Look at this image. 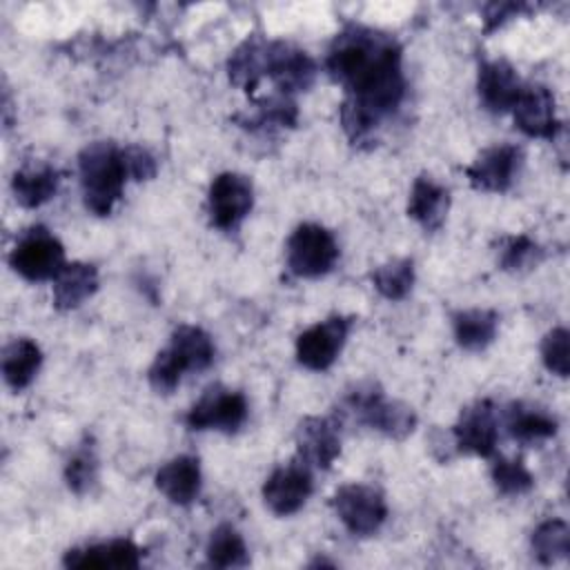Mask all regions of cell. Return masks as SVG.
<instances>
[{"instance_id": "cell-7", "label": "cell", "mask_w": 570, "mask_h": 570, "mask_svg": "<svg viewBox=\"0 0 570 570\" xmlns=\"http://www.w3.org/2000/svg\"><path fill=\"white\" fill-rule=\"evenodd\" d=\"M245 419H247L245 396L236 390L212 385L189 407L185 423L191 430H218V432L232 434L245 423Z\"/></svg>"}, {"instance_id": "cell-19", "label": "cell", "mask_w": 570, "mask_h": 570, "mask_svg": "<svg viewBox=\"0 0 570 570\" xmlns=\"http://www.w3.org/2000/svg\"><path fill=\"white\" fill-rule=\"evenodd\" d=\"M450 209V191L430 176H419L412 183L407 216L414 218L423 229L434 232L443 225Z\"/></svg>"}, {"instance_id": "cell-11", "label": "cell", "mask_w": 570, "mask_h": 570, "mask_svg": "<svg viewBox=\"0 0 570 570\" xmlns=\"http://www.w3.org/2000/svg\"><path fill=\"white\" fill-rule=\"evenodd\" d=\"M497 414L490 401H476L468 405L452 428L454 445L465 454L492 456L497 450Z\"/></svg>"}, {"instance_id": "cell-25", "label": "cell", "mask_w": 570, "mask_h": 570, "mask_svg": "<svg viewBox=\"0 0 570 570\" xmlns=\"http://www.w3.org/2000/svg\"><path fill=\"white\" fill-rule=\"evenodd\" d=\"M265 56H267V40L258 36H249L229 58L227 71L229 80L245 91H252L258 80L265 76Z\"/></svg>"}, {"instance_id": "cell-17", "label": "cell", "mask_w": 570, "mask_h": 570, "mask_svg": "<svg viewBox=\"0 0 570 570\" xmlns=\"http://www.w3.org/2000/svg\"><path fill=\"white\" fill-rule=\"evenodd\" d=\"M67 568H138L140 548L131 539H111L65 552Z\"/></svg>"}, {"instance_id": "cell-26", "label": "cell", "mask_w": 570, "mask_h": 570, "mask_svg": "<svg viewBox=\"0 0 570 570\" xmlns=\"http://www.w3.org/2000/svg\"><path fill=\"white\" fill-rule=\"evenodd\" d=\"M11 189L16 200L22 207H40L42 203H47L56 189H58V171L49 165H40V167H24L18 169L13 174L11 180Z\"/></svg>"}, {"instance_id": "cell-12", "label": "cell", "mask_w": 570, "mask_h": 570, "mask_svg": "<svg viewBox=\"0 0 570 570\" xmlns=\"http://www.w3.org/2000/svg\"><path fill=\"white\" fill-rule=\"evenodd\" d=\"M265 76H269L283 94L305 91L316 78L314 60L289 42H267Z\"/></svg>"}, {"instance_id": "cell-4", "label": "cell", "mask_w": 570, "mask_h": 570, "mask_svg": "<svg viewBox=\"0 0 570 570\" xmlns=\"http://www.w3.org/2000/svg\"><path fill=\"white\" fill-rule=\"evenodd\" d=\"M338 258V245L334 236L316 225L303 223L287 238V267L303 278H316L327 274Z\"/></svg>"}, {"instance_id": "cell-15", "label": "cell", "mask_w": 570, "mask_h": 570, "mask_svg": "<svg viewBox=\"0 0 570 570\" xmlns=\"http://www.w3.org/2000/svg\"><path fill=\"white\" fill-rule=\"evenodd\" d=\"M298 459L307 465L330 468L341 452V434L332 419L305 416L296 428Z\"/></svg>"}, {"instance_id": "cell-29", "label": "cell", "mask_w": 570, "mask_h": 570, "mask_svg": "<svg viewBox=\"0 0 570 570\" xmlns=\"http://www.w3.org/2000/svg\"><path fill=\"white\" fill-rule=\"evenodd\" d=\"M376 292L390 301H401L414 285V263L410 258H392L372 272Z\"/></svg>"}, {"instance_id": "cell-6", "label": "cell", "mask_w": 570, "mask_h": 570, "mask_svg": "<svg viewBox=\"0 0 570 570\" xmlns=\"http://www.w3.org/2000/svg\"><path fill=\"white\" fill-rule=\"evenodd\" d=\"M332 503L341 523L356 537L374 534L387 517V505L383 494L372 485H363V483L341 485L334 492Z\"/></svg>"}, {"instance_id": "cell-28", "label": "cell", "mask_w": 570, "mask_h": 570, "mask_svg": "<svg viewBox=\"0 0 570 570\" xmlns=\"http://www.w3.org/2000/svg\"><path fill=\"white\" fill-rule=\"evenodd\" d=\"M532 554L541 563H557L570 552V528L561 519H548L532 532Z\"/></svg>"}, {"instance_id": "cell-35", "label": "cell", "mask_w": 570, "mask_h": 570, "mask_svg": "<svg viewBox=\"0 0 570 570\" xmlns=\"http://www.w3.org/2000/svg\"><path fill=\"white\" fill-rule=\"evenodd\" d=\"M122 160H125L127 178L149 180L156 174V160L145 147H138V145L122 147Z\"/></svg>"}, {"instance_id": "cell-22", "label": "cell", "mask_w": 570, "mask_h": 570, "mask_svg": "<svg viewBox=\"0 0 570 570\" xmlns=\"http://www.w3.org/2000/svg\"><path fill=\"white\" fill-rule=\"evenodd\" d=\"M42 363L40 347L27 338H13L2 350V376L11 390H24L38 374Z\"/></svg>"}, {"instance_id": "cell-30", "label": "cell", "mask_w": 570, "mask_h": 570, "mask_svg": "<svg viewBox=\"0 0 570 570\" xmlns=\"http://www.w3.org/2000/svg\"><path fill=\"white\" fill-rule=\"evenodd\" d=\"M499 247V263L505 272H528L543 258L541 247L528 236H508Z\"/></svg>"}, {"instance_id": "cell-8", "label": "cell", "mask_w": 570, "mask_h": 570, "mask_svg": "<svg viewBox=\"0 0 570 570\" xmlns=\"http://www.w3.org/2000/svg\"><path fill=\"white\" fill-rule=\"evenodd\" d=\"M254 205L252 180L236 171L218 174L207 191L209 220L218 229H234Z\"/></svg>"}, {"instance_id": "cell-13", "label": "cell", "mask_w": 570, "mask_h": 570, "mask_svg": "<svg viewBox=\"0 0 570 570\" xmlns=\"http://www.w3.org/2000/svg\"><path fill=\"white\" fill-rule=\"evenodd\" d=\"M521 149L517 145H494L483 149L465 169L472 187L483 191H505L521 167Z\"/></svg>"}, {"instance_id": "cell-16", "label": "cell", "mask_w": 570, "mask_h": 570, "mask_svg": "<svg viewBox=\"0 0 570 570\" xmlns=\"http://www.w3.org/2000/svg\"><path fill=\"white\" fill-rule=\"evenodd\" d=\"M476 89H479V98L485 109H490L494 114H503V111L512 109L523 85H521L514 67L508 60L499 58V60L481 62Z\"/></svg>"}, {"instance_id": "cell-34", "label": "cell", "mask_w": 570, "mask_h": 570, "mask_svg": "<svg viewBox=\"0 0 570 570\" xmlns=\"http://www.w3.org/2000/svg\"><path fill=\"white\" fill-rule=\"evenodd\" d=\"M183 367L178 365V361L171 356V352L165 347L156 354L154 363L149 365V372H147V379H149V385L158 392V394H171L176 390V385L180 383V376H183Z\"/></svg>"}, {"instance_id": "cell-14", "label": "cell", "mask_w": 570, "mask_h": 570, "mask_svg": "<svg viewBox=\"0 0 570 570\" xmlns=\"http://www.w3.org/2000/svg\"><path fill=\"white\" fill-rule=\"evenodd\" d=\"M510 111L514 114L517 127L525 136L552 140L561 131V122L554 114V96L543 85L523 87Z\"/></svg>"}, {"instance_id": "cell-33", "label": "cell", "mask_w": 570, "mask_h": 570, "mask_svg": "<svg viewBox=\"0 0 570 570\" xmlns=\"http://www.w3.org/2000/svg\"><path fill=\"white\" fill-rule=\"evenodd\" d=\"M541 358L543 365L557 374L568 376L570 372V332L566 327L550 330L541 341Z\"/></svg>"}, {"instance_id": "cell-20", "label": "cell", "mask_w": 570, "mask_h": 570, "mask_svg": "<svg viewBox=\"0 0 570 570\" xmlns=\"http://www.w3.org/2000/svg\"><path fill=\"white\" fill-rule=\"evenodd\" d=\"M98 289V272L89 263H65L53 278V305L62 312L76 309Z\"/></svg>"}, {"instance_id": "cell-5", "label": "cell", "mask_w": 570, "mask_h": 570, "mask_svg": "<svg viewBox=\"0 0 570 570\" xmlns=\"http://www.w3.org/2000/svg\"><path fill=\"white\" fill-rule=\"evenodd\" d=\"M347 405L358 421L390 439H405L416 425V414L410 405L385 399L381 390H374V385L352 392L347 396Z\"/></svg>"}, {"instance_id": "cell-31", "label": "cell", "mask_w": 570, "mask_h": 570, "mask_svg": "<svg viewBox=\"0 0 570 570\" xmlns=\"http://www.w3.org/2000/svg\"><path fill=\"white\" fill-rule=\"evenodd\" d=\"M65 479L69 490H73L76 494H85L87 490H91L98 479V459L91 443H80V448L71 454L65 468Z\"/></svg>"}, {"instance_id": "cell-10", "label": "cell", "mask_w": 570, "mask_h": 570, "mask_svg": "<svg viewBox=\"0 0 570 570\" xmlns=\"http://www.w3.org/2000/svg\"><path fill=\"white\" fill-rule=\"evenodd\" d=\"M350 318L330 316L312 327H307L296 338V358L307 370H327L343 350V343L350 332Z\"/></svg>"}, {"instance_id": "cell-36", "label": "cell", "mask_w": 570, "mask_h": 570, "mask_svg": "<svg viewBox=\"0 0 570 570\" xmlns=\"http://www.w3.org/2000/svg\"><path fill=\"white\" fill-rule=\"evenodd\" d=\"M514 11H519V4H488L485 7V29H494V27H499L501 22H505L508 20V16L510 13H514Z\"/></svg>"}, {"instance_id": "cell-23", "label": "cell", "mask_w": 570, "mask_h": 570, "mask_svg": "<svg viewBox=\"0 0 570 570\" xmlns=\"http://www.w3.org/2000/svg\"><path fill=\"white\" fill-rule=\"evenodd\" d=\"M505 428L521 443H539L557 434L554 416L530 403H512L505 410Z\"/></svg>"}, {"instance_id": "cell-9", "label": "cell", "mask_w": 570, "mask_h": 570, "mask_svg": "<svg viewBox=\"0 0 570 570\" xmlns=\"http://www.w3.org/2000/svg\"><path fill=\"white\" fill-rule=\"evenodd\" d=\"M309 494L312 472L303 459H294L289 463L278 465L263 485V501L278 517L298 512Z\"/></svg>"}, {"instance_id": "cell-2", "label": "cell", "mask_w": 570, "mask_h": 570, "mask_svg": "<svg viewBox=\"0 0 570 570\" xmlns=\"http://www.w3.org/2000/svg\"><path fill=\"white\" fill-rule=\"evenodd\" d=\"M78 171L87 209L96 216H107L127 180L122 149L109 140L89 142L78 156Z\"/></svg>"}, {"instance_id": "cell-32", "label": "cell", "mask_w": 570, "mask_h": 570, "mask_svg": "<svg viewBox=\"0 0 570 570\" xmlns=\"http://www.w3.org/2000/svg\"><path fill=\"white\" fill-rule=\"evenodd\" d=\"M490 474H492L497 490L505 497H519V494L528 492L534 483L530 470L523 465L521 459L499 456V459H494Z\"/></svg>"}, {"instance_id": "cell-27", "label": "cell", "mask_w": 570, "mask_h": 570, "mask_svg": "<svg viewBox=\"0 0 570 570\" xmlns=\"http://www.w3.org/2000/svg\"><path fill=\"white\" fill-rule=\"evenodd\" d=\"M207 559L216 568H243V566H247L249 557H247V546H245L240 532L229 523H220L209 537Z\"/></svg>"}, {"instance_id": "cell-24", "label": "cell", "mask_w": 570, "mask_h": 570, "mask_svg": "<svg viewBox=\"0 0 570 570\" xmlns=\"http://www.w3.org/2000/svg\"><path fill=\"white\" fill-rule=\"evenodd\" d=\"M497 327H499V316L492 309L474 307V309H461L452 316L454 338L463 350H470V352L485 350L494 341Z\"/></svg>"}, {"instance_id": "cell-3", "label": "cell", "mask_w": 570, "mask_h": 570, "mask_svg": "<svg viewBox=\"0 0 570 570\" xmlns=\"http://www.w3.org/2000/svg\"><path fill=\"white\" fill-rule=\"evenodd\" d=\"M9 265L27 281L56 278L65 265V247L47 227L36 225L18 238Z\"/></svg>"}, {"instance_id": "cell-1", "label": "cell", "mask_w": 570, "mask_h": 570, "mask_svg": "<svg viewBox=\"0 0 570 570\" xmlns=\"http://www.w3.org/2000/svg\"><path fill=\"white\" fill-rule=\"evenodd\" d=\"M325 65L330 76L347 91L341 122L352 140L367 138L405 94L401 49L381 31L358 24L347 27L330 47Z\"/></svg>"}, {"instance_id": "cell-18", "label": "cell", "mask_w": 570, "mask_h": 570, "mask_svg": "<svg viewBox=\"0 0 570 570\" xmlns=\"http://www.w3.org/2000/svg\"><path fill=\"white\" fill-rule=\"evenodd\" d=\"M154 481L171 503L187 505L200 492V463L196 456L178 454L158 468Z\"/></svg>"}, {"instance_id": "cell-21", "label": "cell", "mask_w": 570, "mask_h": 570, "mask_svg": "<svg viewBox=\"0 0 570 570\" xmlns=\"http://www.w3.org/2000/svg\"><path fill=\"white\" fill-rule=\"evenodd\" d=\"M167 350L178 361L183 372L207 370L214 361V343L209 334L196 325H178L171 332Z\"/></svg>"}]
</instances>
